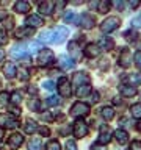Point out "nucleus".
I'll list each match as a JSON object with an SVG mask.
<instances>
[{
    "label": "nucleus",
    "instance_id": "obj_14",
    "mask_svg": "<svg viewBox=\"0 0 141 150\" xmlns=\"http://www.w3.org/2000/svg\"><path fill=\"white\" fill-rule=\"evenodd\" d=\"M25 27H30V28H35V27H41L42 23H44V21H42L41 16H38V14H31V16H28L25 19Z\"/></svg>",
    "mask_w": 141,
    "mask_h": 150
},
{
    "label": "nucleus",
    "instance_id": "obj_16",
    "mask_svg": "<svg viewBox=\"0 0 141 150\" xmlns=\"http://www.w3.org/2000/svg\"><path fill=\"white\" fill-rule=\"evenodd\" d=\"M3 74H5V77H6V78H14L17 75L16 64H14V63H6V64H5V67H3Z\"/></svg>",
    "mask_w": 141,
    "mask_h": 150
},
{
    "label": "nucleus",
    "instance_id": "obj_37",
    "mask_svg": "<svg viewBox=\"0 0 141 150\" xmlns=\"http://www.w3.org/2000/svg\"><path fill=\"white\" fill-rule=\"evenodd\" d=\"M28 77H30V74H28V69H25V67H21L19 69V78L21 80H28Z\"/></svg>",
    "mask_w": 141,
    "mask_h": 150
},
{
    "label": "nucleus",
    "instance_id": "obj_22",
    "mask_svg": "<svg viewBox=\"0 0 141 150\" xmlns=\"http://www.w3.org/2000/svg\"><path fill=\"white\" fill-rule=\"evenodd\" d=\"M33 35V28L30 27H22V28H19V30H16V38L19 39V38H27V36H31Z\"/></svg>",
    "mask_w": 141,
    "mask_h": 150
},
{
    "label": "nucleus",
    "instance_id": "obj_55",
    "mask_svg": "<svg viewBox=\"0 0 141 150\" xmlns=\"http://www.w3.org/2000/svg\"><path fill=\"white\" fill-rule=\"evenodd\" d=\"M3 58H5V52L0 49V61H3Z\"/></svg>",
    "mask_w": 141,
    "mask_h": 150
},
{
    "label": "nucleus",
    "instance_id": "obj_41",
    "mask_svg": "<svg viewBox=\"0 0 141 150\" xmlns=\"http://www.w3.org/2000/svg\"><path fill=\"white\" fill-rule=\"evenodd\" d=\"M42 86H44V89H47V91H53V89H55V83L50 81V80H46V81L42 83Z\"/></svg>",
    "mask_w": 141,
    "mask_h": 150
},
{
    "label": "nucleus",
    "instance_id": "obj_19",
    "mask_svg": "<svg viewBox=\"0 0 141 150\" xmlns=\"http://www.w3.org/2000/svg\"><path fill=\"white\" fill-rule=\"evenodd\" d=\"M115 138H116V141H118L121 145L129 142V133H127L125 130H121V128L116 130V131H115Z\"/></svg>",
    "mask_w": 141,
    "mask_h": 150
},
{
    "label": "nucleus",
    "instance_id": "obj_51",
    "mask_svg": "<svg viewBox=\"0 0 141 150\" xmlns=\"http://www.w3.org/2000/svg\"><path fill=\"white\" fill-rule=\"evenodd\" d=\"M91 150H107L105 145H99V144H93L91 145Z\"/></svg>",
    "mask_w": 141,
    "mask_h": 150
},
{
    "label": "nucleus",
    "instance_id": "obj_58",
    "mask_svg": "<svg viewBox=\"0 0 141 150\" xmlns=\"http://www.w3.org/2000/svg\"><path fill=\"white\" fill-rule=\"evenodd\" d=\"M5 17V11H0V19H3Z\"/></svg>",
    "mask_w": 141,
    "mask_h": 150
},
{
    "label": "nucleus",
    "instance_id": "obj_25",
    "mask_svg": "<svg viewBox=\"0 0 141 150\" xmlns=\"http://www.w3.org/2000/svg\"><path fill=\"white\" fill-rule=\"evenodd\" d=\"M69 53L74 56L75 59H78L80 58V52H78V42H75V41H72V42H69Z\"/></svg>",
    "mask_w": 141,
    "mask_h": 150
},
{
    "label": "nucleus",
    "instance_id": "obj_24",
    "mask_svg": "<svg viewBox=\"0 0 141 150\" xmlns=\"http://www.w3.org/2000/svg\"><path fill=\"white\" fill-rule=\"evenodd\" d=\"M53 6L55 3L53 2H44V3H39V11L42 14H50L52 11H53Z\"/></svg>",
    "mask_w": 141,
    "mask_h": 150
},
{
    "label": "nucleus",
    "instance_id": "obj_36",
    "mask_svg": "<svg viewBox=\"0 0 141 150\" xmlns=\"http://www.w3.org/2000/svg\"><path fill=\"white\" fill-rule=\"evenodd\" d=\"M9 97H11V103H13V105H19V103H21V100H22L21 94H19L17 91H16V92H13Z\"/></svg>",
    "mask_w": 141,
    "mask_h": 150
},
{
    "label": "nucleus",
    "instance_id": "obj_29",
    "mask_svg": "<svg viewBox=\"0 0 141 150\" xmlns=\"http://www.w3.org/2000/svg\"><path fill=\"white\" fill-rule=\"evenodd\" d=\"M89 92H91V84H85V86L75 89V96L77 97H85V96H88Z\"/></svg>",
    "mask_w": 141,
    "mask_h": 150
},
{
    "label": "nucleus",
    "instance_id": "obj_43",
    "mask_svg": "<svg viewBox=\"0 0 141 150\" xmlns=\"http://www.w3.org/2000/svg\"><path fill=\"white\" fill-rule=\"evenodd\" d=\"M30 108H31L33 111H39V100H38V98L30 100Z\"/></svg>",
    "mask_w": 141,
    "mask_h": 150
},
{
    "label": "nucleus",
    "instance_id": "obj_39",
    "mask_svg": "<svg viewBox=\"0 0 141 150\" xmlns=\"http://www.w3.org/2000/svg\"><path fill=\"white\" fill-rule=\"evenodd\" d=\"M3 25H5V28H6V30H11V28L14 27V19L13 17H6L3 21Z\"/></svg>",
    "mask_w": 141,
    "mask_h": 150
},
{
    "label": "nucleus",
    "instance_id": "obj_33",
    "mask_svg": "<svg viewBox=\"0 0 141 150\" xmlns=\"http://www.w3.org/2000/svg\"><path fill=\"white\" fill-rule=\"evenodd\" d=\"M9 102V94L8 92H0V108H5Z\"/></svg>",
    "mask_w": 141,
    "mask_h": 150
},
{
    "label": "nucleus",
    "instance_id": "obj_48",
    "mask_svg": "<svg viewBox=\"0 0 141 150\" xmlns=\"http://www.w3.org/2000/svg\"><path fill=\"white\" fill-rule=\"evenodd\" d=\"M38 49H41L39 42H31V44H30V52H36ZM30 52H28V53H30Z\"/></svg>",
    "mask_w": 141,
    "mask_h": 150
},
{
    "label": "nucleus",
    "instance_id": "obj_4",
    "mask_svg": "<svg viewBox=\"0 0 141 150\" xmlns=\"http://www.w3.org/2000/svg\"><path fill=\"white\" fill-rule=\"evenodd\" d=\"M38 64L39 66H50L52 63L55 61V55H53V52L49 50V49H44V50H41L39 52V55H38Z\"/></svg>",
    "mask_w": 141,
    "mask_h": 150
},
{
    "label": "nucleus",
    "instance_id": "obj_8",
    "mask_svg": "<svg viewBox=\"0 0 141 150\" xmlns=\"http://www.w3.org/2000/svg\"><path fill=\"white\" fill-rule=\"evenodd\" d=\"M56 86H58V92H60V96H61V97H69L70 94H72V88H70V83H69V80L66 78V77H61Z\"/></svg>",
    "mask_w": 141,
    "mask_h": 150
},
{
    "label": "nucleus",
    "instance_id": "obj_2",
    "mask_svg": "<svg viewBox=\"0 0 141 150\" xmlns=\"http://www.w3.org/2000/svg\"><path fill=\"white\" fill-rule=\"evenodd\" d=\"M119 25H121V19L118 16H110V17H107L105 21L100 23V30L103 33H111L113 30H116Z\"/></svg>",
    "mask_w": 141,
    "mask_h": 150
},
{
    "label": "nucleus",
    "instance_id": "obj_28",
    "mask_svg": "<svg viewBox=\"0 0 141 150\" xmlns=\"http://www.w3.org/2000/svg\"><path fill=\"white\" fill-rule=\"evenodd\" d=\"M130 114L133 119H141V103H135L130 106Z\"/></svg>",
    "mask_w": 141,
    "mask_h": 150
},
{
    "label": "nucleus",
    "instance_id": "obj_15",
    "mask_svg": "<svg viewBox=\"0 0 141 150\" xmlns=\"http://www.w3.org/2000/svg\"><path fill=\"white\" fill-rule=\"evenodd\" d=\"M11 56L16 59H30V53L24 47H14L11 50Z\"/></svg>",
    "mask_w": 141,
    "mask_h": 150
},
{
    "label": "nucleus",
    "instance_id": "obj_21",
    "mask_svg": "<svg viewBox=\"0 0 141 150\" xmlns=\"http://www.w3.org/2000/svg\"><path fill=\"white\" fill-rule=\"evenodd\" d=\"M121 94L124 97H133L136 94V88L135 86H130V84H124V86L121 88Z\"/></svg>",
    "mask_w": 141,
    "mask_h": 150
},
{
    "label": "nucleus",
    "instance_id": "obj_45",
    "mask_svg": "<svg viewBox=\"0 0 141 150\" xmlns=\"http://www.w3.org/2000/svg\"><path fill=\"white\" fill-rule=\"evenodd\" d=\"M129 150H141V141H132Z\"/></svg>",
    "mask_w": 141,
    "mask_h": 150
},
{
    "label": "nucleus",
    "instance_id": "obj_31",
    "mask_svg": "<svg viewBox=\"0 0 141 150\" xmlns=\"http://www.w3.org/2000/svg\"><path fill=\"white\" fill-rule=\"evenodd\" d=\"M42 149V141L39 138H35L30 141V144H28V150H41Z\"/></svg>",
    "mask_w": 141,
    "mask_h": 150
},
{
    "label": "nucleus",
    "instance_id": "obj_50",
    "mask_svg": "<svg viewBox=\"0 0 141 150\" xmlns=\"http://www.w3.org/2000/svg\"><path fill=\"white\" fill-rule=\"evenodd\" d=\"M39 133H41L42 136H49V134H50V130L47 128V127H41V128H39Z\"/></svg>",
    "mask_w": 141,
    "mask_h": 150
},
{
    "label": "nucleus",
    "instance_id": "obj_56",
    "mask_svg": "<svg viewBox=\"0 0 141 150\" xmlns=\"http://www.w3.org/2000/svg\"><path fill=\"white\" fill-rule=\"evenodd\" d=\"M28 92H30V94H31V92L36 94V88H31V86H30V88H28Z\"/></svg>",
    "mask_w": 141,
    "mask_h": 150
},
{
    "label": "nucleus",
    "instance_id": "obj_52",
    "mask_svg": "<svg viewBox=\"0 0 141 150\" xmlns=\"http://www.w3.org/2000/svg\"><path fill=\"white\" fill-rule=\"evenodd\" d=\"M115 6L118 9H122V8H124V2H115Z\"/></svg>",
    "mask_w": 141,
    "mask_h": 150
},
{
    "label": "nucleus",
    "instance_id": "obj_1",
    "mask_svg": "<svg viewBox=\"0 0 141 150\" xmlns=\"http://www.w3.org/2000/svg\"><path fill=\"white\" fill-rule=\"evenodd\" d=\"M88 114H89V105L85 102H75L72 108H70V116L78 117V119H82V117L88 116Z\"/></svg>",
    "mask_w": 141,
    "mask_h": 150
},
{
    "label": "nucleus",
    "instance_id": "obj_40",
    "mask_svg": "<svg viewBox=\"0 0 141 150\" xmlns=\"http://www.w3.org/2000/svg\"><path fill=\"white\" fill-rule=\"evenodd\" d=\"M133 63L138 69H141V52H136V53L133 55Z\"/></svg>",
    "mask_w": 141,
    "mask_h": 150
},
{
    "label": "nucleus",
    "instance_id": "obj_12",
    "mask_svg": "<svg viewBox=\"0 0 141 150\" xmlns=\"http://www.w3.org/2000/svg\"><path fill=\"white\" fill-rule=\"evenodd\" d=\"M83 53H85V56H88V58H96V56L100 55V49H99L97 44L91 42V44H88L86 47H85Z\"/></svg>",
    "mask_w": 141,
    "mask_h": 150
},
{
    "label": "nucleus",
    "instance_id": "obj_53",
    "mask_svg": "<svg viewBox=\"0 0 141 150\" xmlns=\"http://www.w3.org/2000/svg\"><path fill=\"white\" fill-rule=\"evenodd\" d=\"M138 5H140V2H136V0H133V2H130V6H132V8H136Z\"/></svg>",
    "mask_w": 141,
    "mask_h": 150
},
{
    "label": "nucleus",
    "instance_id": "obj_42",
    "mask_svg": "<svg viewBox=\"0 0 141 150\" xmlns=\"http://www.w3.org/2000/svg\"><path fill=\"white\" fill-rule=\"evenodd\" d=\"M132 27H135V28L141 27V13H140L136 17H133V19H132Z\"/></svg>",
    "mask_w": 141,
    "mask_h": 150
},
{
    "label": "nucleus",
    "instance_id": "obj_35",
    "mask_svg": "<svg viewBox=\"0 0 141 150\" xmlns=\"http://www.w3.org/2000/svg\"><path fill=\"white\" fill-rule=\"evenodd\" d=\"M46 105H49V106H56V105H60V98L55 97V96H50V97L46 100Z\"/></svg>",
    "mask_w": 141,
    "mask_h": 150
},
{
    "label": "nucleus",
    "instance_id": "obj_20",
    "mask_svg": "<svg viewBox=\"0 0 141 150\" xmlns=\"http://www.w3.org/2000/svg\"><path fill=\"white\" fill-rule=\"evenodd\" d=\"M60 66H61L63 69L69 70V69H72L74 66H75V61L70 59V58H68L66 55H61V56H60Z\"/></svg>",
    "mask_w": 141,
    "mask_h": 150
},
{
    "label": "nucleus",
    "instance_id": "obj_34",
    "mask_svg": "<svg viewBox=\"0 0 141 150\" xmlns=\"http://www.w3.org/2000/svg\"><path fill=\"white\" fill-rule=\"evenodd\" d=\"M46 150H61V145L58 141H50V142H47Z\"/></svg>",
    "mask_w": 141,
    "mask_h": 150
},
{
    "label": "nucleus",
    "instance_id": "obj_49",
    "mask_svg": "<svg viewBox=\"0 0 141 150\" xmlns=\"http://www.w3.org/2000/svg\"><path fill=\"white\" fill-rule=\"evenodd\" d=\"M91 102H93V103H97V102H99V92H97V91L91 92Z\"/></svg>",
    "mask_w": 141,
    "mask_h": 150
},
{
    "label": "nucleus",
    "instance_id": "obj_32",
    "mask_svg": "<svg viewBox=\"0 0 141 150\" xmlns=\"http://www.w3.org/2000/svg\"><path fill=\"white\" fill-rule=\"evenodd\" d=\"M64 22H68V23H77V16L72 13V11H68L64 14Z\"/></svg>",
    "mask_w": 141,
    "mask_h": 150
},
{
    "label": "nucleus",
    "instance_id": "obj_9",
    "mask_svg": "<svg viewBox=\"0 0 141 150\" xmlns=\"http://www.w3.org/2000/svg\"><path fill=\"white\" fill-rule=\"evenodd\" d=\"M75 25L82 27V28H85V30H89V28L94 27V17L91 16V14L85 13L80 17H77V23H75Z\"/></svg>",
    "mask_w": 141,
    "mask_h": 150
},
{
    "label": "nucleus",
    "instance_id": "obj_38",
    "mask_svg": "<svg viewBox=\"0 0 141 150\" xmlns=\"http://www.w3.org/2000/svg\"><path fill=\"white\" fill-rule=\"evenodd\" d=\"M130 81L133 83V84H140V83H141V72L132 74V75H130Z\"/></svg>",
    "mask_w": 141,
    "mask_h": 150
},
{
    "label": "nucleus",
    "instance_id": "obj_17",
    "mask_svg": "<svg viewBox=\"0 0 141 150\" xmlns=\"http://www.w3.org/2000/svg\"><path fill=\"white\" fill-rule=\"evenodd\" d=\"M99 49H100V50H113V49H115V41H113L111 39V38H102V39L100 41H99Z\"/></svg>",
    "mask_w": 141,
    "mask_h": 150
},
{
    "label": "nucleus",
    "instance_id": "obj_46",
    "mask_svg": "<svg viewBox=\"0 0 141 150\" xmlns=\"http://www.w3.org/2000/svg\"><path fill=\"white\" fill-rule=\"evenodd\" d=\"M124 36H125V39H135V38H136V33L135 31H132V30H129V31H125L124 33Z\"/></svg>",
    "mask_w": 141,
    "mask_h": 150
},
{
    "label": "nucleus",
    "instance_id": "obj_54",
    "mask_svg": "<svg viewBox=\"0 0 141 150\" xmlns=\"http://www.w3.org/2000/svg\"><path fill=\"white\" fill-rule=\"evenodd\" d=\"M135 45H136V49H140L138 52H141V39H138V41H136V44H135Z\"/></svg>",
    "mask_w": 141,
    "mask_h": 150
},
{
    "label": "nucleus",
    "instance_id": "obj_44",
    "mask_svg": "<svg viewBox=\"0 0 141 150\" xmlns=\"http://www.w3.org/2000/svg\"><path fill=\"white\" fill-rule=\"evenodd\" d=\"M6 42H8V36H6V33H5V30H2V28H0V45L6 44Z\"/></svg>",
    "mask_w": 141,
    "mask_h": 150
},
{
    "label": "nucleus",
    "instance_id": "obj_7",
    "mask_svg": "<svg viewBox=\"0 0 141 150\" xmlns=\"http://www.w3.org/2000/svg\"><path fill=\"white\" fill-rule=\"evenodd\" d=\"M72 83H74V88L78 89L85 86V84H91V80H89V75L86 72H77L72 78Z\"/></svg>",
    "mask_w": 141,
    "mask_h": 150
},
{
    "label": "nucleus",
    "instance_id": "obj_18",
    "mask_svg": "<svg viewBox=\"0 0 141 150\" xmlns=\"http://www.w3.org/2000/svg\"><path fill=\"white\" fill-rule=\"evenodd\" d=\"M30 3L28 2H24V0H21V2H16L14 3V11H16L17 14H25L30 11Z\"/></svg>",
    "mask_w": 141,
    "mask_h": 150
},
{
    "label": "nucleus",
    "instance_id": "obj_57",
    "mask_svg": "<svg viewBox=\"0 0 141 150\" xmlns=\"http://www.w3.org/2000/svg\"><path fill=\"white\" fill-rule=\"evenodd\" d=\"M2 138H3V128H0V141H2Z\"/></svg>",
    "mask_w": 141,
    "mask_h": 150
},
{
    "label": "nucleus",
    "instance_id": "obj_3",
    "mask_svg": "<svg viewBox=\"0 0 141 150\" xmlns=\"http://www.w3.org/2000/svg\"><path fill=\"white\" fill-rule=\"evenodd\" d=\"M69 35V30L66 27H56L52 30V44H61L66 41Z\"/></svg>",
    "mask_w": 141,
    "mask_h": 150
},
{
    "label": "nucleus",
    "instance_id": "obj_30",
    "mask_svg": "<svg viewBox=\"0 0 141 150\" xmlns=\"http://www.w3.org/2000/svg\"><path fill=\"white\" fill-rule=\"evenodd\" d=\"M39 41L44 42V44H52V30H46L41 33Z\"/></svg>",
    "mask_w": 141,
    "mask_h": 150
},
{
    "label": "nucleus",
    "instance_id": "obj_13",
    "mask_svg": "<svg viewBox=\"0 0 141 150\" xmlns=\"http://www.w3.org/2000/svg\"><path fill=\"white\" fill-rule=\"evenodd\" d=\"M24 144V136L21 133H14L8 138V145L11 149H19Z\"/></svg>",
    "mask_w": 141,
    "mask_h": 150
},
{
    "label": "nucleus",
    "instance_id": "obj_11",
    "mask_svg": "<svg viewBox=\"0 0 141 150\" xmlns=\"http://www.w3.org/2000/svg\"><path fill=\"white\" fill-rule=\"evenodd\" d=\"M118 64H119L121 67H124V69H127L129 66H132V52L129 49H122Z\"/></svg>",
    "mask_w": 141,
    "mask_h": 150
},
{
    "label": "nucleus",
    "instance_id": "obj_27",
    "mask_svg": "<svg viewBox=\"0 0 141 150\" xmlns=\"http://www.w3.org/2000/svg\"><path fill=\"white\" fill-rule=\"evenodd\" d=\"M110 6H111V2H108V0H102V2H97V11L100 13V14L108 13Z\"/></svg>",
    "mask_w": 141,
    "mask_h": 150
},
{
    "label": "nucleus",
    "instance_id": "obj_6",
    "mask_svg": "<svg viewBox=\"0 0 141 150\" xmlns=\"http://www.w3.org/2000/svg\"><path fill=\"white\" fill-rule=\"evenodd\" d=\"M19 124V119L14 114H0V127L3 128H16Z\"/></svg>",
    "mask_w": 141,
    "mask_h": 150
},
{
    "label": "nucleus",
    "instance_id": "obj_5",
    "mask_svg": "<svg viewBox=\"0 0 141 150\" xmlns=\"http://www.w3.org/2000/svg\"><path fill=\"white\" fill-rule=\"evenodd\" d=\"M72 133H74V136L77 139H82V138H85V136L88 134V125L85 124L83 119H77V120H75Z\"/></svg>",
    "mask_w": 141,
    "mask_h": 150
},
{
    "label": "nucleus",
    "instance_id": "obj_10",
    "mask_svg": "<svg viewBox=\"0 0 141 150\" xmlns=\"http://www.w3.org/2000/svg\"><path fill=\"white\" fill-rule=\"evenodd\" d=\"M110 141H111L110 127H108V125H102L100 127V134H99V138H97V144L99 145H107Z\"/></svg>",
    "mask_w": 141,
    "mask_h": 150
},
{
    "label": "nucleus",
    "instance_id": "obj_47",
    "mask_svg": "<svg viewBox=\"0 0 141 150\" xmlns=\"http://www.w3.org/2000/svg\"><path fill=\"white\" fill-rule=\"evenodd\" d=\"M66 150H77V145H75L74 141H68L66 142Z\"/></svg>",
    "mask_w": 141,
    "mask_h": 150
},
{
    "label": "nucleus",
    "instance_id": "obj_59",
    "mask_svg": "<svg viewBox=\"0 0 141 150\" xmlns=\"http://www.w3.org/2000/svg\"><path fill=\"white\" fill-rule=\"evenodd\" d=\"M136 128H138V130L141 131V122H138V125H136Z\"/></svg>",
    "mask_w": 141,
    "mask_h": 150
},
{
    "label": "nucleus",
    "instance_id": "obj_23",
    "mask_svg": "<svg viewBox=\"0 0 141 150\" xmlns=\"http://www.w3.org/2000/svg\"><path fill=\"white\" fill-rule=\"evenodd\" d=\"M100 114L105 120H111L113 117H115V110H113L111 106H103L100 110Z\"/></svg>",
    "mask_w": 141,
    "mask_h": 150
},
{
    "label": "nucleus",
    "instance_id": "obj_26",
    "mask_svg": "<svg viewBox=\"0 0 141 150\" xmlns=\"http://www.w3.org/2000/svg\"><path fill=\"white\" fill-rule=\"evenodd\" d=\"M24 130H25L27 134H33V133H35V131L38 130L36 122H35V120H27L25 125H24Z\"/></svg>",
    "mask_w": 141,
    "mask_h": 150
}]
</instances>
